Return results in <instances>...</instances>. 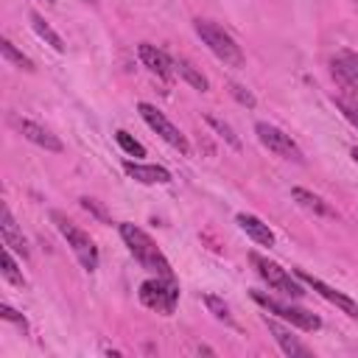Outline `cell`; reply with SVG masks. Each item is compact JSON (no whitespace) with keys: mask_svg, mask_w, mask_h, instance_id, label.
I'll list each match as a JSON object with an SVG mask.
<instances>
[{"mask_svg":"<svg viewBox=\"0 0 358 358\" xmlns=\"http://www.w3.org/2000/svg\"><path fill=\"white\" fill-rule=\"evenodd\" d=\"M11 126L25 137V140H31L34 145H39V148H45V151H50V154H62V140L53 134V131H48L45 126H39V123H34V120H28V117H11Z\"/></svg>","mask_w":358,"mask_h":358,"instance_id":"obj_10","label":"cell"},{"mask_svg":"<svg viewBox=\"0 0 358 358\" xmlns=\"http://www.w3.org/2000/svg\"><path fill=\"white\" fill-rule=\"evenodd\" d=\"M115 140H117V145H120V148H123L129 157H145V145H143V143H137V140H134L129 131L117 129V131H115Z\"/></svg>","mask_w":358,"mask_h":358,"instance_id":"obj_22","label":"cell"},{"mask_svg":"<svg viewBox=\"0 0 358 358\" xmlns=\"http://www.w3.org/2000/svg\"><path fill=\"white\" fill-rule=\"evenodd\" d=\"M333 101H336V109L358 129V103H352V101H347V98H333Z\"/></svg>","mask_w":358,"mask_h":358,"instance_id":"obj_26","label":"cell"},{"mask_svg":"<svg viewBox=\"0 0 358 358\" xmlns=\"http://www.w3.org/2000/svg\"><path fill=\"white\" fill-rule=\"evenodd\" d=\"M333 70L338 73V76H344L347 81H352V84H358V53L355 50H338L336 53V59H333Z\"/></svg>","mask_w":358,"mask_h":358,"instance_id":"obj_18","label":"cell"},{"mask_svg":"<svg viewBox=\"0 0 358 358\" xmlns=\"http://www.w3.org/2000/svg\"><path fill=\"white\" fill-rule=\"evenodd\" d=\"M0 238H3V246H8L11 252H17L22 260H28V241H25V235H22V229L17 227V221H14V215H11V210L8 207H3V218H0Z\"/></svg>","mask_w":358,"mask_h":358,"instance_id":"obj_13","label":"cell"},{"mask_svg":"<svg viewBox=\"0 0 358 358\" xmlns=\"http://www.w3.org/2000/svg\"><path fill=\"white\" fill-rule=\"evenodd\" d=\"M204 305L210 308V313H213L215 319H221V322H227V324L232 322V316H229V308H227V302H221L218 296L207 294V296H204Z\"/></svg>","mask_w":358,"mask_h":358,"instance_id":"obj_24","label":"cell"},{"mask_svg":"<svg viewBox=\"0 0 358 358\" xmlns=\"http://www.w3.org/2000/svg\"><path fill=\"white\" fill-rule=\"evenodd\" d=\"M193 31L199 34V39L210 48V53L215 56V59H221L224 64H229V67H243V50H241V45L221 28V25H215V22H210V20H193Z\"/></svg>","mask_w":358,"mask_h":358,"instance_id":"obj_2","label":"cell"},{"mask_svg":"<svg viewBox=\"0 0 358 358\" xmlns=\"http://www.w3.org/2000/svg\"><path fill=\"white\" fill-rule=\"evenodd\" d=\"M235 224H238L257 246H274V232H271L268 224H263L257 215H252V213H238V215H235Z\"/></svg>","mask_w":358,"mask_h":358,"instance_id":"obj_15","label":"cell"},{"mask_svg":"<svg viewBox=\"0 0 358 358\" xmlns=\"http://www.w3.org/2000/svg\"><path fill=\"white\" fill-rule=\"evenodd\" d=\"M0 316L6 319V322H11V324H17V327H28V322H25V316L22 313H17L14 308H8V305H0Z\"/></svg>","mask_w":358,"mask_h":358,"instance_id":"obj_27","label":"cell"},{"mask_svg":"<svg viewBox=\"0 0 358 358\" xmlns=\"http://www.w3.org/2000/svg\"><path fill=\"white\" fill-rule=\"evenodd\" d=\"M263 322H266V327H268V333L274 336V341L280 344V350L285 352V355H291V358H308V355H313V350L308 347V344H302L288 327H282L277 319H268V316H263Z\"/></svg>","mask_w":358,"mask_h":358,"instance_id":"obj_12","label":"cell"},{"mask_svg":"<svg viewBox=\"0 0 358 358\" xmlns=\"http://www.w3.org/2000/svg\"><path fill=\"white\" fill-rule=\"evenodd\" d=\"M117 232H120L123 243L129 246V252L134 255V260H137L143 268H148V271L157 274V277L173 280V268H171L168 257L162 255V249L154 243V238H151L145 229H140L137 224L123 221V224H117Z\"/></svg>","mask_w":358,"mask_h":358,"instance_id":"obj_1","label":"cell"},{"mask_svg":"<svg viewBox=\"0 0 358 358\" xmlns=\"http://www.w3.org/2000/svg\"><path fill=\"white\" fill-rule=\"evenodd\" d=\"M173 70H176V76H179L182 81H187L193 90H199V92H207V90H210L207 76H204L196 64H190L187 59H173Z\"/></svg>","mask_w":358,"mask_h":358,"instance_id":"obj_16","label":"cell"},{"mask_svg":"<svg viewBox=\"0 0 358 358\" xmlns=\"http://www.w3.org/2000/svg\"><path fill=\"white\" fill-rule=\"evenodd\" d=\"M229 95L241 103V106H246V109H255L257 106V101H255V95L246 90V87H241V84H229Z\"/></svg>","mask_w":358,"mask_h":358,"instance_id":"obj_25","label":"cell"},{"mask_svg":"<svg viewBox=\"0 0 358 358\" xmlns=\"http://www.w3.org/2000/svg\"><path fill=\"white\" fill-rule=\"evenodd\" d=\"M81 3H95V0H81Z\"/></svg>","mask_w":358,"mask_h":358,"instance_id":"obj_30","label":"cell"},{"mask_svg":"<svg viewBox=\"0 0 358 358\" xmlns=\"http://www.w3.org/2000/svg\"><path fill=\"white\" fill-rule=\"evenodd\" d=\"M140 302L162 316H171L176 310V302H179V285L173 280H165V277H151L140 285Z\"/></svg>","mask_w":358,"mask_h":358,"instance_id":"obj_6","label":"cell"},{"mask_svg":"<svg viewBox=\"0 0 358 358\" xmlns=\"http://www.w3.org/2000/svg\"><path fill=\"white\" fill-rule=\"evenodd\" d=\"M81 207H84L87 213H92V215H98L101 221H106V213H103V210H101V207L95 204V199H87V196H84V199H81Z\"/></svg>","mask_w":358,"mask_h":358,"instance_id":"obj_28","label":"cell"},{"mask_svg":"<svg viewBox=\"0 0 358 358\" xmlns=\"http://www.w3.org/2000/svg\"><path fill=\"white\" fill-rule=\"evenodd\" d=\"M0 48H3V56H6L14 67H20V70H25V73H34V70H36V67H34V62H31L22 50H17V48L11 45V39H3V42H0Z\"/></svg>","mask_w":358,"mask_h":358,"instance_id":"obj_21","label":"cell"},{"mask_svg":"<svg viewBox=\"0 0 358 358\" xmlns=\"http://www.w3.org/2000/svg\"><path fill=\"white\" fill-rule=\"evenodd\" d=\"M137 56H140V62H143L154 76H159L162 81H168V78L176 76V70H173V59H171L165 50H159L157 45L143 42V45L137 48Z\"/></svg>","mask_w":358,"mask_h":358,"instance_id":"obj_11","label":"cell"},{"mask_svg":"<svg viewBox=\"0 0 358 358\" xmlns=\"http://www.w3.org/2000/svg\"><path fill=\"white\" fill-rule=\"evenodd\" d=\"M123 171H126L134 182H143V185H168V182H171V171L162 168V165H145V162L126 159V162H123Z\"/></svg>","mask_w":358,"mask_h":358,"instance_id":"obj_14","label":"cell"},{"mask_svg":"<svg viewBox=\"0 0 358 358\" xmlns=\"http://www.w3.org/2000/svg\"><path fill=\"white\" fill-rule=\"evenodd\" d=\"M137 112H140V117L148 123V129L151 131H157L168 145H173L179 154H190V143H187V137L182 134V129H176L157 106H151V103H137Z\"/></svg>","mask_w":358,"mask_h":358,"instance_id":"obj_7","label":"cell"},{"mask_svg":"<svg viewBox=\"0 0 358 358\" xmlns=\"http://www.w3.org/2000/svg\"><path fill=\"white\" fill-rule=\"evenodd\" d=\"M31 25H34V31H36V34H39V36H42V39L56 50V53H64V39H62V36H59V34H56L45 20H42V14L31 11Z\"/></svg>","mask_w":358,"mask_h":358,"instance_id":"obj_19","label":"cell"},{"mask_svg":"<svg viewBox=\"0 0 358 358\" xmlns=\"http://www.w3.org/2000/svg\"><path fill=\"white\" fill-rule=\"evenodd\" d=\"M48 3H53V0H48Z\"/></svg>","mask_w":358,"mask_h":358,"instance_id":"obj_31","label":"cell"},{"mask_svg":"<svg viewBox=\"0 0 358 358\" xmlns=\"http://www.w3.org/2000/svg\"><path fill=\"white\" fill-rule=\"evenodd\" d=\"M50 221L56 224V229L62 232V238L67 241V246L73 249V255H76V260L81 263V268L84 271H95L98 268V246H95V241L76 224V221H70L64 213H59V210H50Z\"/></svg>","mask_w":358,"mask_h":358,"instance_id":"obj_3","label":"cell"},{"mask_svg":"<svg viewBox=\"0 0 358 358\" xmlns=\"http://www.w3.org/2000/svg\"><path fill=\"white\" fill-rule=\"evenodd\" d=\"M355 3H358V0H355Z\"/></svg>","mask_w":358,"mask_h":358,"instance_id":"obj_32","label":"cell"},{"mask_svg":"<svg viewBox=\"0 0 358 358\" xmlns=\"http://www.w3.org/2000/svg\"><path fill=\"white\" fill-rule=\"evenodd\" d=\"M294 274H296V277H299L310 291H316L319 296H324L330 305H336L338 310H344V313H350V316H355V319H358V302H352L347 294H341V291L330 288L327 282H322L319 277H313V274H308V271H302V268H296Z\"/></svg>","mask_w":358,"mask_h":358,"instance_id":"obj_9","label":"cell"},{"mask_svg":"<svg viewBox=\"0 0 358 358\" xmlns=\"http://www.w3.org/2000/svg\"><path fill=\"white\" fill-rule=\"evenodd\" d=\"M204 120H207V123H210V126H213V129L218 131V137H224V140H227V143H229L232 148H241V140H238V134L232 131V126H229V123H224V120H218L215 115H207Z\"/></svg>","mask_w":358,"mask_h":358,"instance_id":"obj_23","label":"cell"},{"mask_svg":"<svg viewBox=\"0 0 358 358\" xmlns=\"http://www.w3.org/2000/svg\"><path fill=\"white\" fill-rule=\"evenodd\" d=\"M252 299H255L266 313H274V316H280L282 322H291L294 327H299V330H305V333H313V330L322 327V319H319L316 313L305 310V308L280 302V299H274V296H268V294H263V291H252Z\"/></svg>","mask_w":358,"mask_h":358,"instance_id":"obj_5","label":"cell"},{"mask_svg":"<svg viewBox=\"0 0 358 358\" xmlns=\"http://www.w3.org/2000/svg\"><path fill=\"white\" fill-rule=\"evenodd\" d=\"M0 274H3V280L6 282H11V285H25V277H22V271H20V266H17V260H14V255H11V249L6 246L3 249V255H0Z\"/></svg>","mask_w":358,"mask_h":358,"instance_id":"obj_20","label":"cell"},{"mask_svg":"<svg viewBox=\"0 0 358 358\" xmlns=\"http://www.w3.org/2000/svg\"><path fill=\"white\" fill-rule=\"evenodd\" d=\"M255 134H257V140H260L271 154H277V157H282V159H291V162H302V159H305V157H302V148H299V145L291 140V134H285L282 129H277V126L260 120V123H255Z\"/></svg>","mask_w":358,"mask_h":358,"instance_id":"obj_8","label":"cell"},{"mask_svg":"<svg viewBox=\"0 0 358 358\" xmlns=\"http://www.w3.org/2000/svg\"><path fill=\"white\" fill-rule=\"evenodd\" d=\"M291 199H294L299 207H305V210H310V213H316V215H336V213L324 204V199H319L316 193H310V190H305V187H294V190H291Z\"/></svg>","mask_w":358,"mask_h":358,"instance_id":"obj_17","label":"cell"},{"mask_svg":"<svg viewBox=\"0 0 358 358\" xmlns=\"http://www.w3.org/2000/svg\"><path fill=\"white\" fill-rule=\"evenodd\" d=\"M350 157H352V159L358 162V145H355V148H350Z\"/></svg>","mask_w":358,"mask_h":358,"instance_id":"obj_29","label":"cell"},{"mask_svg":"<svg viewBox=\"0 0 358 358\" xmlns=\"http://www.w3.org/2000/svg\"><path fill=\"white\" fill-rule=\"evenodd\" d=\"M249 263H252L255 271L268 282V288H274V291H280V294H285V296H294V299L305 296L302 280H299L296 274H288V271H285L282 266H277L274 260H268V257H263V255H257V252H249Z\"/></svg>","mask_w":358,"mask_h":358,"instance_id":"obj_4","label":"cell"}]
</instances>
